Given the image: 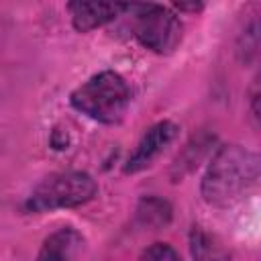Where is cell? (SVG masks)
I'll use <instances>...</instances> for the list:
<instances>
[{"mask_svg": "<svg viewBox=\"0 0 261 261\" xmlns=\"http://www.w3.org/2000/svg\"><path fill=\"white\" fill-rule=\"evenodd\" d=\"M259 184V155L243 145H222L212 155L202 181L204 202L218 210L241 204Z\"/></svg>", "mask_w": 261, "mask_h": 261, "instance_id": "6da1fadb", "label": "cell"}, {"mask_svg": "<svg viewBox=\"0 0 261 261\" xmlns=\"http://www.w3.org/2000/svg\"><path fill=\"white\" fill-rule=\"evenodd\" d=\"M130 86L114 69H104L82 82L71 94L69 104L100 124H118L130 106Z\"/></svg>", "mask_w": 261, "mask_h": 261, "instance_id": "7a4b0ae2", "label": "cell"}, {"mask_svg": "<svg viewBox=\"0 0 261 261\" xmlns=\"http://www.w3.org/2000/svg\"><path fill=\"white\" fill-rule=\"evenodd\" d=\"M98 194L96 179L82 169L55 171L43 177L27 196L22 210L29 214H45L55 210L80 208Z\"/></svg>", "mask_w": 261, "mask_h": 261, "instance_id": "3957f363", "label": "cell"}, {"mask_svg": "<svg viewBox=\"0 0 261 261\" xmlns=\"http://www.w3.org/2000/svg\"><path fill=\"white\" fill-rule=\"evenodd\" d=\"M128 12H133V35L145 49L169 55L179 47L184 24L171 8L161 4H128Z\"/></svg>", "mask_w": 261, "mask_h": 261, "instance_id": "277c9868", "label": "cell"}, {"mask_svg": "<svg viewBox=\"0 0 261 261\" xmlns=\"http://www.w3.org/2000/svg\"><path fill=\"white\" fill-rule=\"evenodd\" d=\"M177 135H179V126L173 120H159L153 126H149L145 135L139 139L135 151L128 155L124 163V173L133 175L151 167L163 155V151L177 139Z\"/></svg>", "mask_w": 261, "mask_h": 261, "instance_id": "5b68a950", "label": "cell"}, {"mask_svg": "<svg viewBox=\"0 0 261 261\" xmlns=\"http://www.w3.org/2000/svg\"><path fill=\"white\" fill-rule=\"evenodd\" d=\"M128 10V4L120 2H69L67 12L71 16V24L77 33H90L96 31L108 22H112L116 16Z\"/></svg>", "mask_w": 261, "mask_h": 261, "instance_id": "8992f818", "label": "cell"}, {"mask_svg": "<svg viewBox=\"0 0 261 261\" xmlns=\"http://www.w3.org/2000/svg\"><path fill=\"white\" fill-rule=\"evenodd\" d=\"M84 247V237L73 226H59L45 237L37 261H75Z\"/></svg>", "mask_w": 261, "mask_h": 261, "instance_id": "52a82bcc", "label": "cell"}, {"mask_svg": "<svg viewBox=\"0 0 261 261\" xmlns=\"http://www.w3.org/2000/svg\"><path fill=\"white\" fill-rule=\"evenodd\" d=\"M188 243L194 261H230V253L222 245V241L198 224L192 226Z\"/></svg>", "mask_w": 261, "mask_h": 261, "instance_id": "ba28073f", "label": "cell"}, {"mask_svg": "<svg viewBox=\"0 0 261 261\" xmlns=\"http://www.w3.org/2000/svg\"><path fill=\"white\" fill-rule=\"evenodd\" d=\"M171 218H173L171 204L157 196L141 198L135 210V220L143 228H163L171 222Z\"/></svg>", "mask_w": 261, "mask_h": 261, "instance_id": "9c48e42d", "label": "cell"}, {"mask_svg": "<svg viewBox=\"0 0 261 261\" xmlns=\"http://www.w3.org/2000/svg\"><path fill=\"white\" fill-rule=\"evenodd\" d=\"M214 141V137H200V139H192L188 145H186V149H184V153L181 155H177V159H175V163H173V167H171V177L177 181V179H181L186 173H190L196 165H198V161L204 157V153L208 151V147H210V143Z\"/></svg>", "mask_w": 261, "mask_h": 261, "instance_id": "30bf717a", "label": "cell"}, {"mask_svg": "<svg viewBox=\"0 0 261 261\" xmlns=\"http://www.w3.org/2000/svg\"><path fill=\"white\" fill-rule=\"evenodd\" d=\"M139 261H181V257L169 243H153L141 253Z\"/></svg>", "mask_w": 261, "mask_h": 261, "instance_id": "8fae6325", "label": "cell"}, {"mask_svg": "<svg viewBox=\"0 0 261 261\" xmlns=\"http://www.w3.org/2000/svg\"><path fill=\"white\" fill-rule=\"evenodd\" d=\"M245 35H241V43H239V55H241V59L243 61H247V59H251L253 55H257V22L253 20L251 24H249V29L247 31H243Z\"/></svg>", "mask_w": 261, "mask_h": 261, "instance_id": "7c38bea8", "label": "cell"}, {"mask_svg": "<svg viewBox=\"0 0 261 261\" xmlns=\"http://www.w3.org/2000/svg\"><path fill=\"white\" fill-rule=\"evenodd\" d=\"M257 102H259V90H257V86H255V88H253V92H251V114H253V118H255V120L259 118Z\"/></svg>", "mask_w": 261, "mask_h": 261, "instance_id": "4fadbf2b", "label": "cell"}, {"mask_svg": "<svg viewBox=\"0 0 261 261\" xmlns=\"http://www.w3.org/2000/svg\"><path fill=\"white\" fill-rule=\"evenodd\" d=\"M175 8H177V10H190V12H198V10H202V8H204V4H200V2H192V4L179 2V4H175Z\"/></svg>", "mask_w": 261, "mask_h": 261, "instance_id": "5bb4252c", "label": "cell"}]
</instances>
